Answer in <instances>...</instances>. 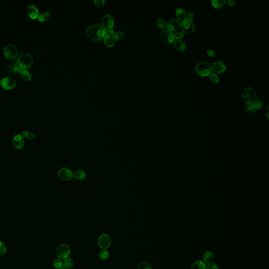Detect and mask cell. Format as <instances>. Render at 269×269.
<instances>
[{
	"label": "cell",
	"mask_w": 269,
	"mask_h": 269,
	"mask_svg": "<svg viewBox=\"0 0 269 269\" xmlns=\"http://www.w3.org/2000/svg\"><path fill=\"white\" fill-rule=\"evenodd\" d=\"M85 34L91 40L97 41L101 40L106 35L107 30L101 24H95L90 25L86 28Z\"/></svg>",
	"instance_id": "6da1fadb"
},
{
	"label": "cell",
	"mask_w": 269,
	"mask_h": 269,
	"mask_svg": "<svg viewBox=\"0 0 269 269\" xmlns=\"http://www.w3.org/2000/svg\"><path fill=\"white\" fill-rule=\"evenodd\" d=\"M34 58L32 55L28 53H23L18 56L17 64L23 70H27L32 66Z\"/></svg>",
	"instance_id": "7a4b0ae2"
},
{
	"label": "cell",
	"mask_w": 269,
	"mask_h": 269,
	"mask_svg": "<svg viewBox=\"0 0 269 269\" xmlns=\"http://www.w3.org/2000/svg\"><path fill=\"white\" fill-rule=\"evenodd\" d=\"M213 71L212 66L207 61H201L196 65V73L201 77L209 76Z\"/></svg>",
	"instance_id": "3957f363"
},
{
	"label": "cell",
	"mask_w": 269,
	"mask_h": 269,
	"mask_svg": "<svg viewBox=\"0 0 269 269\" xmlns=\"http://www.w3.org/2000/svg\"><path fill=\"white\" fill-rule=\"evenodd\" d=\"M241 97L243 101L247 104H252L257 98L256 91L251 87H247L243 90Z\"/></svg>",
	"instance_id": "277c9868"
},
{
	"label": "cell",
	"mask_w": 269,
	"mask_h": 269,
	"mask_svg": "<svg viewBox=\"0 0 269 269\" xmlns=\"http://www.w3.org/2000/svg\"><path fill=\"white\" fill-rule=\"evenodd\" d=\"M56 254L60 259L64 260L68 258L71 254L70 247L64 243L60 244L56 248Z\"/></svg>",
	"instance_id": "5b68a950"
},
{
	"label": "cell",
	"mask_w": 269,
	"mask_h": 269,
	"mask_svg": "<svg viewBox=\"0 0 269 269\" xmlns=\"http://www.w3.org/2000/svg\"><path fill=\"white\" fill-rule=\"evenodd\" d=\"M3 54L7 58L13 60L18 55V49L15 45L8 44L4 47Z\"/></svg>",
	"instance_id": "8992f818"
},
{
	"label": "cell",
	"mask_w": 269,
	"mask_h": 269,
	"mask_svg": "<svg viewBox=\"0 0 269 269\" xmlns=\"http://www.w3.org/2000/svg\"><path fill=\"white\" fill-rule=\"evenodd\" d=\"M180 27L183 33L190 34L194 32L195 25L193 21L184 19L180 24Z\"/></svg>",
	"instance_id": "52a82bcc"
},
{
	"label": "cell",
	"mask_w": 269,
	"mask_h": 269,
	"mask_svg": "<svg viewBox=\"0 0 269 269\" xmlns=\"http://www.w3.org/2000/svg\"><path fill=\"white\" fill-rule=\"evenodd\" d=\"M57 176L60 179L64 181H68L71 180L73 178V173L67 168H61L57 172Z\"/></svg>",
	"instance_id": "ba28073f"
},
{
	"label": "cell",
	"mask_w": 269,
	"mask_h": 269,
	"mask_svg": "<svg viewBox=\"0 0 269 269\" xmlns=\"http://www.w3.org/2000/svg\"><path fill=\"white\" fill-rule=\"evenodd\" d=\"M97 243L101 249H107L111 246V237L107 234H101L98 237Z\"/></svg>",
	"instance_id": "9c48e42d"
},
{
	"label": "cell",
	"mask_w": 269,
	"mask_h": 269,
	"mask_svg": "<svg viewBox=\"0 0 269 269\" xmlns=\"http://www.w3.org/2000/svg\"><path fill=\"white\" fill-rule=\"evenodd\" d=\"M17 84L14 79L10 76L4 77L1 80L0 83L2 88L7 90H12L17 86Z\"/></svg>",
	"instance_id": "30bf717a"
},
{
	"label": "cell",
	"mask_w": 269,
	"mask_h": 269,
	"mask_svg": "<svg viewBox=\"0 0 269 269\" xmlns=\"http://www.w3.org/2000/svg\"><path fill=\"white\" fill-rule=\"evenodd\" d=\"M160 38L161 41L166 44H170L174 42V34L168 30H164L160 33Z\"/></svg>",
	"instance_id": "8fae6325"
},
{
	"label": "cell",
	"mask_w": 269,
	"mask_h": 269,
	"mask_svg": "<svg viewBox=\"0 0 269 269\" xmlns=\"http://www.w3.org/2000/svg\"><path fill=\"white\" fill-rule=\"evenodd\" d=\"M14 148L17 150H21L25 144V139L21 134H16L12 140Z\"/></svg>",
	"instance_id": "7c38bea8"
},
{
	"label": "cell",
	"mask_w": 269,
	"mask_h": 269,
	"mask_svg": "<svg viewBox=\"0 0 269 269\" xmlns=\"http://www.w3.org/2000/svg\"><path fill=\"white\" fill-rule=\"evenodd\" d=\"M114 24V20L113 16L110 14H105L102 18V24L106 30L113 28Z\"/></svg>",
	"instance_id": "4fadbf2b"
},
{
	"label": "cell",
	"mask_w": 269,
	"mask_h": 269,
	"mask_svg": "<svg viewBox=\"0 0 269 269\" xmlns=\"http://www.w3.org/2000/svg\"><path fill=\"white\" fill-rule=\"evenodd\" d=\"M27 13L28 17L33 20L38 18V16L40 15L38 8L33 4L28 5L27 8Z\"/></svg>",
	"instance_id": "5bb4252c"
},
{
	"label": "cell",
	"mask_w": 269,
	"mask_h": 269,
	"mask_svg": "<svg viewBox=\"0 0 269 269\" xmlns=\"http://www.w3.org/2000/svg\"><path fill=\"white\" fill-rule=\"evenodd\" d=\"M180 24L181 23L177 19H172L167 24L166 27L170 32L176 31L180 27Z\"/></svg>",
	"instance_id": "9a60e30c"
},
{
	"label": "cell",
	"mask_w": 269,
	"mask_h": 269,
	"mask_svg": "<svg viewBox=\"0 0 269 269\" xmlns=\"http://www.w3.org/2000/svg\"><path fill=\"white\" fill-rule=\"evenodd\" d=\"M212 67H213V70L216 73L218 74L223 73L227 70V66L225 65V64L221 61H218L214 62Z\"/></svg>",
	"instance_id": "2e32d148"
},
{
	"label": "cell",
	"mask_w": 269,
	"mask_h": 269,
	"mask_svg": "<svg viewBox=\"0 0 269 269\" xmlns=\"http://www.w3.org/2000/svg\"><path fill=\"white\" fill-rule=\"evenodd\" d=\"M73 177L77 180H83L86 177V174L83 170H77L73 173Z\"/></svg>",
	"instance_id": "e0dca14e"
},
{
	"label": "cell",
	"mask_w": 269,
	"mask_h": 269,
	"mask_svg": "<svg viewBox=\"0 0 269 269\" xmlns=\"http://www.w3.org/2000/svg\"><path fill=\"white\" fill-rule=\"evenodd\" d=\"M104 41L105 44L107 46L111 47L115 45V38L113 37V35L110 34H106V35H105V37H104Z\"/></svg>",
	"instance_id": "ac0fdd59"
},
{
	"label": "cell",
	"mask_w": 269,
	"mask_h": 269,
	"mask_svg": "<svg viewBox=\"0 0 269 269\" xmlns=\"http://www.w3.org/2000/svg\"><path fill=\"white\" fill-rule=\"evenodd\" d=\"M174 48L179 51H183L186 50V44L182 40H177L174 41Z\"/></svg>",
	"instance_id": "d6986e66"
},
{
	"label": "cell",
	"mask_w": 269,
	"mask_h": 269,
	"mask_svg": "<svg viewBox=\"0 0 269 269\" xmlns=\"http://www.w3.org/2000/svg\"><path fill=\"white\" fill-rule=\"evenodd\" d=\"M214 258V254L211 251H207L203 256V260L205 263L211 262Z\"/></svg>",
	"instance_id": "ffe728a7"
},
{
	"label": "cell",
	"mask_w": 269,
	"mask_h": 269,
	"mask_svg": "<svg viewBox=\"0 0 269 269\" xmlns=\"http://www.w3.org/2000/svg\"><path fill=\"white\" fill-rule=\"evenodd\" d=\"M175 15L179 20H184L187 17V13L183 8H178L175 11Z\"/></svg>",
	"instance_id": "44dd1931"
},
{
	"label": "cell",
	"mask_w": 269,
	"mask_h": 269,
	"mask_svg": "<svg viewBox=\"0 0 269 269\" xmlns=\"http://www.w3.org/2000/svg\"><path fill=\"white\" fill-rule=\"evenodd\" d=\"M191 269H206V264L204 262L198 260L193 263Z\"/></svg>",
	"instance_id": "7402d4cb"
},
{
	"label": "cell",
	"mask_w": 269,
	"mask_h": 269,
	"mask_svg": "<svg viewBox=\"0 0 269 269\" xmlns=\"http://www.w3.org/2000/svg\"><path fill=\"white\" fill-rule=\"evenodd\" d=\"M51 17V13L50 12H44L40 14L38 16V21L40 22H44L47 21Z\"/></svg>",
	"instance_id": "603a6c76"
},
{
	"label": "cell",
	"mask_w": 269,
	"mask_h": 269,
	"mask_svg": "<svg viewBox=\"0 0 269 269\" xmlns=\"http://www.w3.org/2000/svg\"><path fill=\"white\" fill-rule=\"evenodd\" d=\"M226 3V0H213L211 1L212 5L215 8H221L224 7Z\"/></svg>",
	"instance_id": "cb8c5ba5"
},
{
	"label": "cell",
	"mask_w": 269,
	"mask_h": 269,
	"mask_svg": "<svg viewBox=\"0 0 269 269\" xmlns=\"http://www.w3.org/2000/svg\"><path fill=\"white\" fill-rule=\"evenodd\" d=\"M21 76L25 81H30L32 78V74L27 70H23L20 73Z\"/></svg>",
	"instance_id": "d4e9b609"
},
{
	"label": "cell",
	"mask_w": 269,
	"mask_h": 269,
	"mask_svg": "<svg viewBox=\"0 0 269 269\" xmlns=\"http://www.w3.org/2000/svg\"><path fill=\"white\" fill-rule=\"evenodd\" d=\"M21 134L22 136L23 137L24 139H27L33 140L36 138V135L35 134H34L31 131H27V130H24L21 133Z\"/></svg>",
	"instance_id": "484cf974"
},
{
	"label": "cell",
	"mask_w": 269,
	"mask_h": 269,
	"mask_svg": "<svg viewBox=\"0 0 269 269\" xmlns=\"http://www.w3.org/2000/svg\"><path fill=\"white\" fill-rule=\"evenodd\" d=\"M263 98H257L254 103H253V105L254 106V107L256 110H260L262 108L264 105L263 103Z\"/></svg>",
	"instance_id": "4316f807"
},
{
	"label": "cell",
	"mask_w": 269,
	"mask_h": 269,
	"mask_svg": "<svg viewBox=\"0 0 269 269\" xmlns=\"http://www.w3.org/2000/svg\"><path fill=\"white\" fill-rule=\"evenodd\" d=\"M73 261L71 258H67L63 261V267L66 269H70L73 266Z\"/></svg>",
	"instance_id": "83f0119b"
},
{
	"label": "cell",
	"mask_w": 269,
	"mask_h": 269,
	"mask_svg": "<svg viewBox=\"0 0 269 269\" xmlns=\"http://www.w3.org/2000/svg\"><path fill=\"white\" fill-rule=\"evenodd\" d=\"M98 257L100 259L104 260L109 257V252L107 249H101L98 253Z\"/></svg>",
	"instance_id": "f1b7e54d"
},
{
	"label": "cell",
	"mask_w": 269,
	"mask_h": 269,
	"mask_svg": "<svg viewBox=\"0 0 269 269\" xmlns=\"http://www.w3.org/2000/svg\"><path fill=\"white\" fill-rule=\"evenodd\" d=\"M156 24L157 26L158 27V28H160V29H164V28L166 27V22L164 18H158L157 20Z\"/></svg>",
	"instance_id": "f546056e"
},
{
	"label": "cell",
	"mask_w": 269,
	"mask_h": 269,
	"mask_svg": "<svg viewBox=\"0 0 269 269\" xmlns=\"http://www.w3.org/2000/svg\"><path fill=\"white\" fill-rule=\"evenodd\" d=\"M9 68H10V70L11 71H13V72H15V73H20L21 71H22L23 69L21 68L18 65H17V64H15L14 63L13 64H12L11 65H10V67H9Z\"/></svg>",
	"instance_id": "4dcf8cb0"
},
{
	"label": "cell",
	"mask_w": 269,
	"mask_h": 269,
	"mask_svg": "<svg viewBox=\"0 0 269 269\" xmlns=\"http://www.w3.org/2000/svg\"><path fill=\"white\" fill-rule=\"evenodd\" d=\"M137 269H152V268L149 263L143 261L139 264Z\"/></svg>",
	"instance_id": "1f68e13d"
},
{
	"label": "cell",
	"mask_w": 269,
	"mask_h": 269,
	"mask_svg": "<svg viewBox=\"0 0 269 269\" xmlns=\"http://www.w3.org/2000/svg\"><path fill=\"white\" fill-rule=\"evenodd\" d=\"M53 265L54 267L56 269H60L63 267V262L62 261L61 259H60L59 258L58 259H55L53 261Z\"/></svg>",
	"instance_id": "d6a6232c"
},
{
	"label": "cell",
	"mask_w": 269,
	"mask_h": 269,
	"mask_svg": "<svg viewBox=\"0 0 269 269\" xmlns=\"http://www.w3.org/2000/svg\"><path fill=\"white\" fill-rule=\"evenodd\" d=\"M113 37L115 38V40H120L122 38H124V37H125V33L122 32V31H118V32H115V33L114 34Z\"/></svg>",
	"instance_id": "836d02e7"
},
{
	"label": "cell",
	"mask_w": 269,
	"mask_h": 269,
	"mask_svg": "<svg viewBox=\"0 0 269 269\" xmlns=\"http://www.w3.org/2000/svg\"><path fill=\"white\" fill-rule=\"evenodd\" d=\"M209 78L211 81L214 83H217L219 81V77L216 74L213 73L210 74L209 75Z\"/></svg>",
	"instance_id": "e575fe53"
},
{
	"label": "cell",
	"mask_w": 269,
	"mask_h": 269,
	"mask_svg": "<svg viewBox=\"0 0 269 269\" xmlns=\"http://www.w3.org/2000/svg\"><path fill=\"white\" fill-rule=\"evenodd\" d=\"M7 252V247L3 243L0 241V254H4Z\"/></svg>",
	"instance_id": "d590c367"
},
{
	"label": "cell",
	"mask_w": 269,
	"mask_h": 269,
	"mask_svg": "<svg viewBox=\"0 0 269 269\" xmlns=\"http://www.w3.org/2000/svg\"><path fill=\"white\" fill-rule=\"evenodd\" d=\"M206 269H219L217 265L213 262H210L206 265Z\"/></svg>",
	"instance_id": "8d00e7d4"
},
{
	"label": "cell",
	"mask_w": 269,
	"mask_h": 269,
	"mask_svg": "<svg viewBox=\"0 0 269 269\" xmlns=\"http://www.w3.org/2000/svg\"><path fill=\"white\" fill-rule=\"evenodd\" d=\"M256 109L252 104H249L247 107V111L249 114H252L256 111Z\"/></svg>",
	"instance_id": "74e56055"
},
{
	"label": "cell",
	"mask_w": 269,
	"mask_h": 269,
	"mask_svg": "<svg viewBox=\"0 0 269 269\" xmlns=\"http://www.w3.org/2000/svg\"><path fill=\"white\" fill-rule=\"evenodd\" d=\"M174 35V38L177 40H181L184 37V34L181 32H177Z\"/></svg>",
	"instance_id": "f35d334b"
},
{
	"label": "cell",
	"mask_w": 269,
	"mask_h": 269,
	"mask_svg": "<svg viewBox=\"0 0 269 269\" xmlns=\"http://www.w3.org/2000/svg\"><path fill=\"white\" fill-rule=\"evenodd\" d=\"M95 5L98 7H103L105 5V2L104 0H94Z\"/></svg>",
	"instance_id": "ab89813d"
},
{
	"label": "cell",
	"mask_w": 269,
	"mask_h": 269,
	"mask_svg": "<svg viewBox=\"0 0 269 269\" xmlns=\"http://www.w3.org/2000/svg\"><path fill=\"white\" fill-rule=\"evenodd\" d=\"M207 54L208 56L210 57H213L215 56V53L212 50H208L207 51Z\"/></svg>",
	"instance_id": "60d3db41"
},
{
	"label": "cell",
	"mask_w": 269,
	"mask_h": 269,
	"mask_svg": "<svg viewBox=\"0 0 269 269\" xmlns=\"http://www.w3.org/2000/svg\"><path fill=\"white\" fill-rule=\"evenodd\" d=\"M186 17H187V20L192 21L194 18V14L193 13V12H189L188 14H187Z\"/></svg>",
	"instance_id": "b9f144b4"
},
{
	"label": "cell",
	"mask_w": 269,
	"mask_h": 269,
	"mask_svg": "<svg viewBox=\"0 0 269 269\" xmlns=\"http://www.w3.org/2000/svg\"><path fill=\"white\" fill-rule=\"evenodd\" d=\"M227 2V4L230 7H233L236 3V1L234 0H229Z\"/></svg>",
	"instance_id": "7bdbcfd3"
},
{
	"label": "cell",
	"mask_w": 269,
	"mask_h": 269,
	"mask_svg": "<svg viewBox=\"0 0 269 269\" xmlns=\"http://www.w3.org/2000/svg\"><path fill=\"white\" fill-rule=\"evenodd\" d=\"M108 32L110 33V34H111L112 35H114V34L115 33V31H114V30H113V28L108 30Z\"/></svg>",
	"instance_id": "ee69618b"
},
{
	"label": "cell",
	"mask_w": 269,
	"mask_h": 269,
	"mask_svg": "<svg viewBox=\"0 0 269 269\" xmlns=\"http://www.w3.org/2000/svg\"><path fill=\"white\" fill-rule=\"evenodd\" d=\"M268 109H269V107H267V110H266V115H267V118H269V112H268Z\"/></svg>",
	"instance_id": "f6af8a7d"
},
{
	"label": "cell",
	"mask_w": 269,
	"mask_h": 269,
	"mask_svg": "<svg viewBox=\"0 0 269 269\" xmlns=\"http://www.w3.org/2000/svg\"><path fill=\"white\" fill-rule=\"evenodd\" d=\"M1 77H0V83H1Z\"/></svg>",
	"instance_id": "bcb514c9"
}]
</instances>
